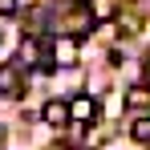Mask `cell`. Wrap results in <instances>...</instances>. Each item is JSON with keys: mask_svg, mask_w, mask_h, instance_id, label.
I'll use <instances>...</instances> for the list:
<instances>
[{"mask_svg": "<svg viewBox=\"0 0 150 150\" xmlns=\"http://www.w3.org/2000/svg\"><path fill=\"white\" fill-rule=\"evenodd\" d=\"M25 93V81H21V65H0V98H21Z\"/></svg>", "mask_w": 150, "mask_h": 150, "instance_id": "1", "label": "cell"}, {"mask_svg": "<svg viewBox=\"0 0 150 150\" xmlns=\"http://www.w3.org/2000/svg\"><path fill=\"white\" fill-rule=\"evenodd\" d=\"M41 118H45L49 126H57V130H61V126H69V122H73V110H69V101L53 98V101H45V110H41Z\"/></svg>", "mask_w": 150, "mask_h": 150, "instance_id": "2", "label": "cell"}, {"mask_svg": "<svg viewBox=\"0 0 150 150\" xmlns=\"http://www.w3.org/2000/svg\"><path fill=\"white\" fill-rule=\"evenodd\" d=\"M49 57H53V65H73V61H77L73 37H53V41H49Z\"/></svg>", "mask_w": 150, "mask_h": 150, "instance_id": "3", "label": "cell"}, {"mask_svg": "<svg viewBox=\"0 0 150 150\" xmlns=\"http://www.w3.org/2000/svg\"><path fill=\"white\" fill-rule=\"evenodd\" d=\"M69 110H73V122H93V114H98V101L89 98V93H77L69 101Z\"/></svg>", "mask_w": 150, "mask_h": 150, "instance_id": "4", "label": "cell"}, {"mask_svg": "<svg viewBox=\"0 0 150 150\" xmlns=\"http://www.w3.org/2000/svg\"><path fill=\"white\" fill-rule=\"evenodd\" d=\"M37 53H41V45H37L33 37H25V41H21V53H16V65H21V69L37 65Z\"/></svg>", "mask_w": 150, "mask_h": 150, "instance_id": "5", "label": "cell"}, {"mask_svg": "<svg viewBox=\"0 0 150 150\" xmlns=\"http://www.w3.org/2000/svg\"><path fill=\"white\" fill-rule=\"evenodd\" d=\"M130 138H134V142H150V118H146V114L130 122Z\"/></svg>", "mask_w": 150, "mask_h": 150, "instance_id": "6", "label": "cell"}, {"mask_svg": "<svg viewBox=\"0 0 150 150\" xmlns=\"http://www.w3.org/2000/svg\"><path fill=\"white\" fill-rule=\"evenodd\" d=\"M126 105H130V110H146L150 93H146V89H130V93H126Z\"/></svg>", "mask_w": 150, "mask_h": 150, "instance_id": "7", "label": "cell"}, {"mask_svg": "<svg viewBox=\"0 0 150 150\" xmlns=\"http://www.w3.org/2000/svg\"><path fill=\"white\" fill-rule=\"evenodd\" d=\"M89 16L93 21H105L110 16V0H89Z\"/></svg>", "mask_w": 150, "mask_h": 150, "instance_id": "8", "label": "cell"}, {"mask_svg": "<svg viewBox=\"0 0 150 150\" xmlns=\"http://www.w3.org/2000/svg\"><path fill=\"white\" fill-rule=\"evenodd\" d=\"M16 12V0H0V16H12Z\"/></svg>", "mask_w": 150, "mask_h": 150, "instance_id": "9", "label": "cell"}, {"mask_svg": "<svg viewBox=\"0 0 150 150\" xmlns=\"http://www.w3.org/2000/svg\"><path fill=\"white\" fill-rule=\"evenodd\" d=\"M146 77H150V57H146Z\"/></svg>", "mask_w": 150, "mask_h": 150, "instance_id": "10", "label": "cell"}]
</instances>
